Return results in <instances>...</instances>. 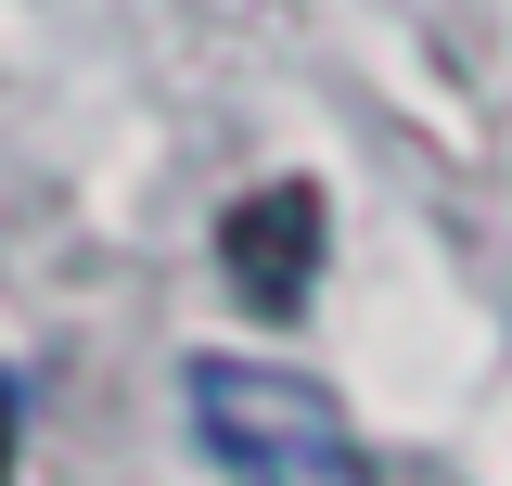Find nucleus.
I'll list each match as a JSON object with an SVG mask.
<instances>
[{
    "mask_svg": "<svg viewBox=\"0 0 512 486\" xmlns=\"http://www.w3.org/2000/svg\"><path fill=\"white\" fill-rule=\"evenodd\" d=\"M180 410L205 435L218 486H384V461L359 448V423L282 359H180Z\"/></svg>",
    "mask_w": 512,
    "mask_h": 486,
    "instance_id": "f257e3e1",
    "label": "nucleus"
},
{
    "mask_svg": "<svg viewBox=\"0 0 512 486\" xmlns=\"http://www.w3.org/2000/svg\"><path fill=\"white\" fill-rule=\"evenodd\" d=\"M320 243H333V205L320 180H256L218 205V282L256 307V320H295L320 295Z\"/></svg>",
    "mask_w": 512,
    "mask_h": 486,
    "instance_id": "f03ea898",
    "label": "nucleus"
},
{
    "mask_svg": "<svg viewBox=\"0 0 512 486\" xmlns=\"http://www.w3.org/2000/svg\"><path fill=\"white\" fill-rule=\"evenodd\" d=\"M0 486H13V384H0Z\"/></svg>",
    "mask_w": 512,
    "mask_h": 486,
    "instance_id": "7ed1b4c3",
    "label": "nucleus"
}]
</instances>
